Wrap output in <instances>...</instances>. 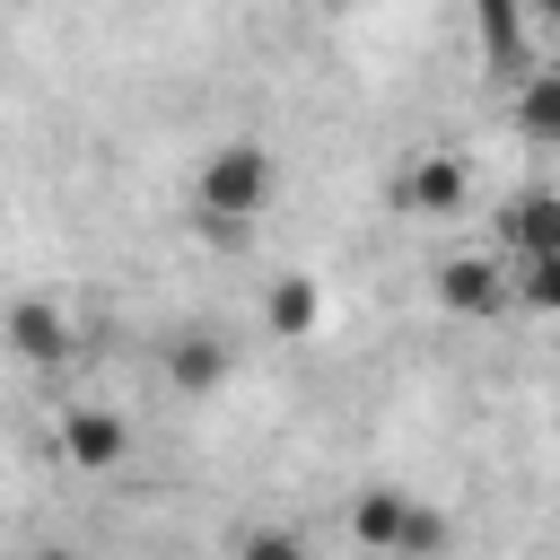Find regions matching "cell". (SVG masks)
Returning a JSON list of instances; mask_svg holds the SVG:
<instances>
[{
  "label": "cell",
  "mask_w": 560,
  "mask_h": 560,
  "mask_svg": "<svg viewBox=\"0 0 560 560\" xmlns=\"http://www.w3.org/2000/svg\"><path fill=\"white\" fill-rule=\"evenodd\" d=\"M271 184H280V166H271L262 140H219V149L201 158V175H192V219H201V236H228V245H236V236L262 219Z\"/></svg>",
  "instance_id": "cell-1"
},
{
  "label": "cell",
  "mask_w": 560,
  "mask_h": 560,
  "mask_svg": "<svg viewBox=\"0 0 560 560\" xmlns=\"http://www.w3.org/2000/svg\"><path fill=\"white\" fill-rule=\"evenodd\" d=\"M52 446H61L70 472H122V464H131V420H122L114 402H70Z\"/></svg>",
  "instance_id": "cell-2"
},
{
  "label": "cell",
  "mask_w": 560,
  "mask_h": 560,
  "mask_svg": "<svg viewBox=\"0 0 560 560\" xmlns=\"http://www.w3.org/2000/svg\"><path fill=\"white\" fill-rule=\"evenodd\" d=\"M438 306H446V315H472V324L499 315V306H508V262H499V254H446V262H438Z\"/></svg>",
  "instance_id": "cell-3"
},
{
  "label": "cell",
  "mask_w": 560,
  "mask_h": 560,
  "mask_svg": "<svg viewBox=\"0 0 560 560\" xmlns=\"http://www.w3.org/2000/svg\"><path fill=\"white\" fill-rule=\"evenodd\" d=\"M464 192H472V175H464V158H446V149L411 158V166H402V184H394V201H402L411 219H455V210H464Z\"/></svg>",
  "instance_id": "cell-4"
},
{
  "label": "cell",
  "mask_w": 560,
  "mask_h": 560,
  "mask_svg": "<svg viewBox=\"0 0 560 560\" xmlns=\"http://www.w3.org/2000/svg\"><path fill=\"white\" fill-rule=\"evenodd\" d=\"M0 332H9V350H18L26 368H61V359H70V341H79V332H70V315H61L52 298H18Z\"/></svg>",
  "instance_id": "cell-5"
},
{
  "label": "cell",
  "mask_w": 560,
  "mask_h": 560,
  "mask_svg": "<svg viewBox=\"0 0 560 560\" xmlns=\"http://www.w3.org/2000/svg\"><path fill=\"white\" fill-rule=\"evenodd\" d=\"M402 525H411V490H394V481H376V490H359V499H350V542H359V551H376V560H394V542H402Z\"/></svg>",
  "instance_id": "cell-6"
},
{
  "label": "cell",
  "mask_w": 560,
  "mask_h": 560,
  "mask_svg": "<svg viewBox=\"0 0 560 560\" xmlns=\"http://www.w3.org/2000/svg\"><path fill=\"white\" fill-rule=\"evenodd\" d=\"M166 385L175 394H219L228 385V341L219 332H175L166 341Z\"/></svg>",
  "instance_id": "cell-7"
},
{
  "label": "cell",
  "mask_w": 560,
  "mask_h": 560,
  "mask_svg": "<svg viewBox=\"0 0 560 560\" xmlns=\"http://www.w3.org/2000/svg\"><path fill=\"white\" fill-rule=\"evenodd\" d=\"M262 324H271L280 341H306V332L324 324V289H315L306 271H280V280L262 289Z\"/></svg>",
  "instance_id": "cell-8"
},
{
  "label": "cell",
  "mask_w": 560,
  "mask_h": 560,
  "mask_svg": "<svg viewBox=\"0 0 560 560\" xmlns=\"http://www.w3.org/2000/svg\"><path fill=\"white\" fill-rule=\"evenodd\" d=\"M508 245H516V262H525V254H560V192L525 184V192L508 201Z\"/></svg>",
  "instance_id": "cell-9"
},
{
  "label": "cell",
  "mask_w": 560,
  "mask_h": 560,
  "mask_svg": "<svg viewBox=\"0 0 560 560\" xmlns=\"http://www.w3.org/2000/svg\"><path fill=\"white\" fill-rule=\"evenodd\" d=\"M516 122H525V140H551V131H560V70H551V61H542V70H525Z\"/></svg>",
  "instance_id": "cell-10"
},
{
  "label": "cell",
  "mask_w": 560,
  "mask_h": 560,
  "mask_svg": "<svg viewBox=\"0 0 560 560\" xmlns=\"http://www.w3.org/2000/svg\"><path fill=\"white\" fill-rule=\"evenodd\" d=\"M508 298L534 306V315H551V306H560V254H525V262H508Z\"/></svg>",
  "instance_id": "cell-11"
},
{
  "label": "cell",
  "mask_w": 560,
  "mask_h": 560,
  "mask_svg": "<svg viewBox=\"0 0 560 560\" xmlns=\"http://www.w3.org/2000/svg\"><path fill=\"white\" fill-rule=\"evenodd\" d=\"M228 560H306V534L298 525H245Z\"/></svg>",
  "instance_id": "cell-12"
},
{
  "label": "cell",
  "mask_w": 560,
  "mask_h": 560,
  "mask_svg": "<svg viewBox=\"0 0 560 560\" xmlns=\"http://www.w3.org/2000/svg\"><path fill=\"white\" fill-rule=\"evenodd\" d=\"M438 551H446V516L411 499V525H402V542H394V560H438Z\"/></svg>",
  "instance_id": "cell-13"
},
{
  "label": "cell",
  "mask_w": 560,
  "mask_h": 560,
  "mask_svg": "<svg viewBox=\"0 0 560 560\" xmlns=\"http://www.w3.org/2000/svg\"><path fill=\"white\" fill-rule=\"evenodd\" d=\"M26 560H79V551H61V542H44V551H26Z\"/></svg>",
  "instance_id": "cell-14"
}]
</instances>
